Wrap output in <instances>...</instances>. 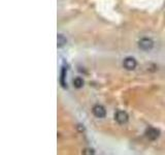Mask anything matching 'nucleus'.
I'll list each match as a JSON object with an SVG mask.
<instances>
[{"label":"nucleus","mask_w":165,"mask_h":155,"mask_svg":"<svg viewBox=\"0 0 165 155\" xmlns=\"http://www.w3.org/2000/svg\"><path fill=\"white\" fill-rule=\"evenodd\" d=\"M159 134H160V131L157 129V128L149 127L147 130H145V136H147V139H150V140H156V139H158Z\"/></svg>","instance_id":"5"},{"label":"nucleus","mask_w":165,"mask_h":155,"mask_svg":"<svg viewBox=\"0 0 165 155\" xmlns=\"http://www.w3.org/2000/svg\"><path fill=\"white\" fill-rule=\"evenodd\" d=\"M115 119L119 124H125L129 120V116L125 111H118L115 115Z\"/></svg>","instance_id":"2"},{"label":"nucleus","mask_w":165,"mask_h":155,"mask_svg":"<svg viewBox=\"0 0 165 155\" xmlns=\"http://www.w3.org/2000/svg\"><path fill=\"white\" fill-rule=\"evenodd\" d=\"M66 71H67V69H65V67H63V69H62V71H61V79H60V83H61V85H62L63 88H66V87H67L66 82H65V81H64V79H65V73H66Z\"/></svg>","instance_id":"8"},{"label":"nucleus","mask_w":165,"mask_h":155,"mask_svg":"<svg viewBox=\"0 0 165 155\" xmlns=\"http://www.w3.org/2000/svg\"><path fill=\"white\" fill-rule=\"evenodd\" d=\"M93 114H94V116L97 118H104L106 115V111L103 106H101V104H96V106H94V108H93Z\"/></svg>","instance_id":"4"},{"label":"nucleus","mask_w":165,"mask_h":155,"mask_svg":"<svg viewBox=\"0 0 165 155\" xmlns=\"http://www.w3.org/2000/svg\"><path fill=\"white\" fill-rule=\"evenodd\" d=\"M136 65H137V62H136L135 59L132 57H127L124 59V61H123V66L125 67L127 71H133V69H135Z\"/></svg>","instance_id":"3"},{"label":"nucleus","mask_w":165,"mask_h":155,"mask_svg":"<svg viewBox=\"0 0 165 155\" xmlns=\"http://www.w3.org/2000/svg\"><path fill=\"white\" fill-rule=\"evenodd\" d=\"M66 43H67L66 37H65L64 35H62V34H58V36H57V47L58 48L64 47V46L66 45Z\"/></svg>","instance_id":"6"},{"label":"nucleus","mask_w":165,"mask_h":155,"mask_svg":"<svg viewBox=\"0 0 165 155\" xmlns=\"http://www.w3.org/2000/svg\"><path fill=\"white\" fill-rule=\"evenodd\" d=\"M73 86L75 87L77 89H81L82 86H84V84H85V82H84V80L81 78V77H77L73 80Z\"/></svg>","instance_id":"7"},{"label":"nucleus","mask_w":165,"mask_h":155,"mask_svg":"<svg viewBox=\"0 0 165 155\" xmlns=\"http://www.w3.org/2000/svg\"><path fill=\"white\" fill-rule=\"evenodd\" d=\"M94 150L93 149H85L84 151H82V154H94Z\"/></svg>","instance_id":"9"},{"label":"nucleus","mask_w":165,"mask_h":155,"mask_svg":"<svg viewBox=\"0 0 165 155\" xmlns=\"http://www.w3.org/2000/svg\"><path fill=\"white\" fill-rule=\"evenodd\" d=\"M138 47L142 51H151L154 47V41L151 38H147V37L142 38L138 41Z\"/></svg>","instance_id":"1"}]
</instances>
